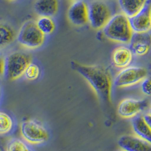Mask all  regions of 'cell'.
Segmentation results:
<instances>
[{
	"mask_svg": "<svg viewBox=\"0 0 151 151\" xmlns=\"http://www.w3.org/2000/svg\"><path fill=\"white\" fill-rule=\"evenodd\" d=\"M141 91L145 95L151 96V79L145 78L141 82Z\"/></svg>",
	"mask_w": 151,
	"mask_h": 151,
	"instance_id": "obj_22",
	"label": "cell"
},
{
	"mask_svg": "<svg viewBox=\"0 0 151 151\" xmlns=\"http://www.w3.org/2000/svg\"><path fill=\"white\" fill-rule=\"evenodd\" d=\"M21 134L24 141L33 145L44 144L49 138L46 128L41 122L33 119L21 123Z\"/></svg>",
	"mask_w": 151,
	"mask_h": 151,
	"instance_id": "obj_5",
	"label": "cell"
},
{
	"mask_svg": "<svg viewBox=\"0 0 151 151\" xmlns=\"http://www.w3.org/2000/svg\"><path fill=\"white\" fill-rule=\"evenodd\" d=\"M41 70L40 67L34 63H31L27 67L26 70L24 73V76L29 81H35L40 77Z\"/></svg>",
	"mask_w": 151,
	"mask_h": 151,
	"instance_id": "obj_21",
	"label": "cell"
},
{
	"mask_svg": "<svg viewBox=\"0 0 151 151\" xmlns=\"http://www.w3.org/2000/svg\"><path fill=\"white\" fill-rule=\"evenodd\" d=\"M132 130L134 134L151 144V129L144 120V116H136L132 118Z\"/></svg>",
	"mask_w": 151,
	"mask_h": 151,
	"instance_id": "obj_16",
	"label": "cell"
},
{
	"mask_svg": "<svg viewBox=\"0 0 151 151\" xmlns=\"http://www.w3.org/2000/svg\"><path fill=\"white\" fill-rule=\"evenodd\" d=\"M34 11L38 15L53 17L59 10V0H36Z\"/></svg>",
	"mask_w": 151,
	"mask_h": 151,
	"instance_id": "obj_14",
	"label": "cell"
},
{
	"mask_svg": "<svg viewBox=\"0 0 151 151\" xmlns=\"http://www.w3.org/2000/svg\"><path fill=\"white\" fill-rule=\"evenodd\" d=\"M71 64L72 68L87 81L100 100L106 104L111 102L113 80L107 69L101 66L85 65L77 62Z\"/></svg>",
	"mask_w": 151,
	"mask_h": 151,
	"instance_id": "obj_1",
	"label": "cell"
},
{
	"mask_svg": "<svg viewBox=\"0 0 151 151\" xmlns=\"http://www.w3.org/2000/svg\"><path fill=\"white\" fill-rule=\"evenodd\" d=\"M67 17L71 24L76 27H83L88 24V4L84 0L72 2L67 12Z\"/></svg>",
	"mask_w": 151,
	"mask_h": 151,
	"instance_id": "obj_9",
	"label": "cell"
},
{
	"mask_svg": "<svg viewBox=\"0 0 151 151\" xmlns=\"http://www.w3.org/2000/svg\"><path fill=\"white\" fill-rule=\"evenodd\" d=\"M147 76V70L144 67L129 66L118 73L113 84L117 88H126L141 83Z\"/></svg>",
	"mask_w": 151,
	"mask_h": 151,
	"instance_id": "obj_7",
	"label": "cell"
},
{
	"mask_svg": "<svg viewBox=\"0 0 151 151\" xmlns=\"http://www.w3.org/2000/svg\"><path fill=\"white\" fill-rule=\"evenodd\" d=\"M68 1L70 2H76V1H78V0H68Z\"/></svg>",
	"mask_w": 151,
	"mask_h": 151,
	"instance_id": "obj_26",
	"label": "cell"
},
{
	"mask_svg": "<svg viewBox=\"0 0 151 151\" xmlns=\"http://www.w3.org/2000/svg\"><path fill=\"white\" fill-rule=\"evenodd\" d=\"M120 151H125V150H120Z\"/></svg>",
	"mask_w": 151,
	"mask_h": 151,
	"instance_id": "obj_29",
	"label": "cell"
},
{
	"mask_svg": "<svg viewBox=\"0 0 151 151\" xmlns=\"http://www.w3.org/2000/svg\"><path fill=\"white\" fill-rule=\"evenodd\" d=\"M8 1H10V2H13V1H17V0H8Z\"/></svg>",
	"mask_w": 151,
	"mask_h": 151,
	"instance_id": "obj_27",
	"label": "cell"
},
{
	"mask_svg": "<svg viewBox=\"0 0 151 151\" xmlns=\"http://www.w3.org/2000/svg\"><path fill=\"white\" fill-rule=\"evenodd\" d=\"M5 57L0 55V78L5 76Z\"/></svg>",
	"mask_w": 151,
	"mask_h": 151,
	"instance_id": "obj_23",
	"label": "cell"
},
{
	"mask_svg": "<svg viewBox=\"0 0 151 151\" xmlns=\"http://www.w3.org/2000/svg\"><path fill=\"white\" fill-rule=\"evenodd\" d=\"M0 96H1V88H0Z\"/></svg>",
	"mask_w": 151,
	"mask_h": 151,
	"instance_id": "obj_28",
	"label": "cell"
},
{
	"mask_svg": "<svg viewBox=\"0 0 151 151\" xmlns=\"http://www.w3.org/2000/svg\"><path fill=\"white\" fill-rule=\"evenodd\" d=\"M149 114H150V115H151V104H150V109H149Z\"/></svg>",
	"mask_w": 151,
	"mask_h": 151,
	"instance_id": "obj_25",
	"label": "cell"
},
{
	"mask_svg": "<svg viewBox=\"0 0 151 151\" xmlns=\"http://www.w3.org/2000/svg\"><path fill=\"white\" fill-rule=\"evenodd\" d=\"M6 151H33L25 141L18 138H12L7 144Z\"/></svg>",
	"mask_w": 151,
	"mask_h": 151,
	"instance_id": "obj_20",
	"label": "cell"
},
{
	"mask_svg": "<svg viewBox=\"0 0 151 151\" xmlns=\"http://www.w3.org/2000/svg\"><path fill=\"white\" fill-rule=\"evenodd\" d=\"M147 106L148 101L147 99L125 98L119 104L117 113L122 118L132 119L145 110Z\"/></svg>",
	"mask_w": 151,
	"mask_h": 151,
	"instance_id": "obj_8",
	"label": "cell"
},
{
	"mask_svg": "<svg viewBox=\"0 0 151 151\" xmlns=\"http://www.w3.org/2000/svg\"><path fill=\"white\" fill-rule=\"evenodd\" d=\"M14 127V121L10 115L3 111H0V134L10 133Z\"/></svg>",
	"mask_w": 151,
	"mask_h": 151,
	"instance_id": "obj_19",
	"label": "cell"
},
{
	"mask_svg": "<svg viewBox=\"0 0 151 151\" xmlns=\"http://www.w3.org/2000/svg\"><path fill=\"white\" fill-rule=\"evenodd\" d=\"M112 16L111 9L104 0H94L88 4V24L94 29H103Z\"/></svg>",
	"mask_w": 151,
	"mask_h": 151,
	"instance_id": "obj_6",
	"label": "cell"
},
{
	"mask_svg": "<svg viewBox=\"0 0 151 151\" xmlns=\"http://www.w3.org/2000/svg\"><path fill=\"white\" fill-rule=\"evenodd\" d=\"M17 33L14 27L5 21H0V50L7 48L16 40Z\"/></svg>",
	"mask_w": 151,
	"mask_h": 151,
	"instance_id": "obj_17",
	"label": "cell"
},
{
	"mask_svg": "<svg viewBox=\"0 0 151 151\" xmlns=\"http://www.w3.org/2000/svg\"><path fill=\"white\" fill-rule=\"evenodd\" d=\"M36 23L38 28L45 36L52 34L55 30L56 25H55V21L52 19V17L40 16V17L36 21Z\"/></svg>",
	"mask_w": 151,
	"mask_h": 151,
	"instance_id": "obj_18",
	"label": "cell"
},
{
	"mask_svg": "<svg viewBox=\"0 0 151 151\" xmlns=\"http://www.w3.org/2000/svg\"><path fill=\"white\" fill-rule=\"evenodd\" d=\"M144 120L146 121L147 125H149L150 128L151 129V115H150L149 113H148V114H146L145 116H144Z\"/></svg>",
	"mask_w": 151,
	"mask_h": 151,
	"instance_id": "obj_24",
	"label": "cell"
},
{
	"mask_svg": "<svg viewBox=\"0 0 151 151\" xmlns=\"http://www.w3.org/2000/svg\"><path fill=\"white\" fill-rule=\"evenodd\" d=\"M118 4L122 13L132 17L147 5V0H118Z\"/></svg>",
	"mask_w": 151,
	"mask_h": 151,
	"instance_id": "obj_15",
	"label": "cell"
},
{
	"mask_svg": "<svg viewBox=\"0 0 151 151\" xmlns=\"http://www.w3.org/2000/svg\"><path fill=\"white\" fill-rule=\"evenodd\" d=\"M131 50L133 55L144 56L151 48V36L147 33H135L130 42Z\"/></svg>",
	"mask_w": 151,
	"mask_h": 151,
	"instance_id": "obj_12",
	"label": "cell"
},
{
	"mask_svg": "<svg viewBox=\"0 0 151 151\" xmlns=\"http://www.w3.org/2000/svg\"><path fill=\"white\" fill-rule=\"evenodd\" d=\"M32 63L29 54L13 52L5 57V76L10 81H14L24 76L27 67Z\"/></svg>",
	"mask_w": 151,
	"mask_h": 151,
	"instance_id": "obj_4",
	"label": "cell"
},
{
	"mask_svg": "<svg viewBox=\"0 0 151 151\" xmlns=\"http://www.w3.org/2000/svg\"><path fill=\"white\" fill-rule=\"evenodd\" d=\"M118 145L125 151H151V144L135 134H125L118 140Z\"/></svg>",
	"mask_w": 151,
	"mask_h": 151,
	"instance_id": "obj_11",
	"label": "cell"
},
{
	"mask_svg": "<svg viewBox=\"0 0 151 151\" xmlns=\"http://www.w3.org/2000/svg\"><path fill=\"white\" fill-rule=\"evenodd\" d=\"M134 33H147L151 29V5H147L137 14L129 17Z\"/></svg>",
	"mask_w": 151,
	"mask_h": 151,
	"instance_id": "obj_10",
	"label": "cell"
},
{
	"mask_svg": "<svg viewBox=\"0 0 151 151\" xmlns=\"http://www.w3.org/2000/svg\"><path fill=\"white\" fill-rule=\"evenodd\" d=\"M133 60V53L131 48L120 46L116 48L112 55V62L116 68L124 69L130 66Z\"/></svg>",
	"mask_w": 151,
	"mask_h": 151,
	"instance_id": "obj_13",
	"label": "cell"
},
{
	"mask_svg": "<svg viewBox=\"0 0 151 151\" xmlns=\"http://www.w3.org/2000/svg\"><path fill=\"white\" fill-rule=\"evenodd\" d=\"M102 29L106 39L116 42L130 43L134 35L129 17L122 12L112 16Z\"/></svg>",
	"mask_w": 151,
	"mask_h": 151,
	"instance_id": "obj_2",
	"label": "cell"
},
{
	"mask_svg": "<svg viewBox=\"0 0 151 151\" xmlns=\"http://www.w3.org/2000/svg\"><path fill=\"white\" fill-rule=\"evenodd\" d=\"M16 40L24 48L28 49H36L44 44L45 35L38 28L36 21H25L17 33Z\"/></svg>",
	"mask_w": 151,
	"mask_h": 151,
	"instance_id": "obj_3",
	"label": "cell"
}]
</instances>
